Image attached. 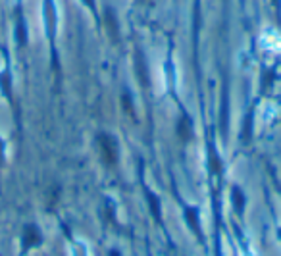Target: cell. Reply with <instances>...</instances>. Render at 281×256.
<instances>
[{"label":"cell","mask_w":281,"mask_h":256,"mask_svg":"<svg viewBox=\"0 0 281 256\" xmlns=\"http://www.w3.org/2000/svg\"><path fill=\"white\" fill-rule=\"evenodd\" d=\"M137 71H139L140 83H146V85H148V77H146V66L142 68V58H140V52H137Z\"/></svg>","instance_id":"cell-6"},{"label":"cell","mask_w":281,"mask_h":256,"mask_svg":"<svg viewBox=\"0 0 281 256\" xmlns=\"http://www.w3.org/2000/svg\"><path fill=\"white\" fill-rule=\"evenodd\" d=\"M177 133L181 135V139L187 141L191 135H193V125H191V121H189L187 117H183L179 123H177Z\"/></svg>","instance_id":"cell-5"},{"label":"cell","mask_w":281,"mask_h":256,"mask_svg":"<svg viewBox=\"0 0 281 256\" xmlns=\"http://www.w3.org/2000/svg\"><path fill=\"white\" fill-rule=\"evenodd\" d=\"M233 204L237 212L241 214L243 212V206H245V199H243V193L239 191V189H233Z\"/></svg>","instance_id":"cell-7"},{"label":"cell","mask_w":281,"mask_h":256,"mask_svg":"<svg viewBox=\"0 0 281 256\" xmlns=\"http://www.w3.org/2000/svg\"><path fill=\"white\" fill-rule=\"evenodd\" d=\"M41 243V235L37 231V228L35 226H29L27 229H25V247H35V245H39Z\"/></svg>","instance_id":"cell-2"},{"label":"cell","mask_w":281,"mask_h":256,"mask_svg":"<svg viewBox=\"0 0 281 256\" xmlns=\"http://www.w3.org/2000/svg\"><path fill=\"white\" fill-rule=\"evenodd\" d=\"M144 193H146V200H148L150 210H152V216H154L156 220H160V202H158L156 195H154V193H150L148 189H144Z\"/></svg>","instance_id":"cell-4"},{"label":"cell","mask_w":281,"mask_h":256,"mask_svg":"<svg viewBox=\"0 0 281 256\" xmlns=\"http://www.w3.org/2000/svg\"><path fill=\"white\" fill-rule=\"evenodd\" d=\"M98 142H100V148H102V154H104V160L106 164L114 166L117 160V144L114 137H108L106 133L98 135Z\"/></svg>","instance_id":"cell-1"},{"label":"cell","mask_w":281,"mask_h":256,"mask_svg":"<svg viewBox=\"0 0 281 256\" xmlns=\"http://www.w3.org/2000/svg\"><path fill=\"white\" fill-rule=\"evenodd\" d=\"M280 235H281V231H280Z\"/></svg>","instance_id":"cell-9"},{"label":"cell","mask_w":281,"mask_h":256,"mask_svg":"<svg viewBox=\"0 0 281 256\" xmlns=\"http://www.w3.org/2000/svg\"><path fill=\"white\" fill-rule=\"evenodd\" d=\"M110 256H119V253H117V251H112V253H110Z\"/></svg>","instance_id":"cell-8"},{"label":"cell","mask_w":281,"mask_h":256,"mask_svg":"<svg viewBox=\"0 0 281 256\" xmlns=\"http://www.w3.org/2000/svg\"><path fill=\"white\" fill-rule=\"evenodd\" d=\"M185 216H187V222H189V226L193 228V231L197 233L198 237H202V235H200V224H198V214H197V208H187L185 210Z\"/></svg>","instance_id":"cell-3"}]
</instances>
